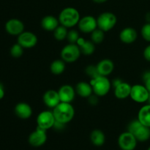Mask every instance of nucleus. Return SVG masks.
Listing matches in <instances>:
<instances>
[{"label": "nucleus", "instance_id": "nucleus-1", "mask_svg": "<svg viewBox=\"0 0 150 150\" xmlns=\"http://www.w3.org/2000/svg\"><path fill=\"white\" fill-rule=\"evenodd\" d=\"M52 111L56 121L65 125L71 122L75 115L74 108L68 103L61 102L53 109Z\"/></svg>", "mask_w": 150, "mask_h": 150}, {"label": "nucleus", "instance_id": "nucleus-3", "mask_svg": "<svg viewBox=\"0 0 150 150\" xmlns=\"http://www.w3.org/2000/svg\"><path fill=\"white\" fill-rule=\"evenodd\" d=\"M127 131L131 133L138 142H145L150 139V127L144 125L138 119L130 122L127 127Z\"/></svg>", "mask_w": 150, "mask_h": 150}, {"label": "nucleus", "instance_id": "nucleus-12", "mask_svg": "<svg viewBox=\"0 0 150 150\" xmlns=\"http://www.w3.org/2000/svg\"><path fill=\"white\" fill-rule=\"evenodd\" d=\"M17 42L23 48H32L38 43V38L33 32H23L18 36Z\"/></svg>", "mask_w": 150, "mask_h": 150}, {"label": "nucleus", "instance_id": "nucleus-6", "mask_svg": "<svg viewBox=\"0 0 150 150\" xmlns=\"http://www.w3.org/2000/svg\"><path fill=\"white\" fill-rule=\"evenodd\" d=\"M81 51L77 44L69 43L62 49L61 59L67 63H73L77 61L80 57Z\"/></svg>", "mask_w": 150, "mask_h": 150}, {"label": "nucleus", "instance_id": "nucleus-29", "mask_svg": "<svg viewBox=\"0 0 150 150\" xmlns=\"http://www.w3.org/2000/svg\"><path fill=\"white\" fill-rule=\"evenodd\" d=\"M79 38H80V36H79V33L77 30L70 29V31H68V33H67V40L69 43L76 44Z\"/></svg>", "mask_w": 150, "mask_h": 150}, {"label": "nucleus", "instance_id": "nucleus-10", "mask_svg": "<svg viewBox=\"0 0 150 150\" xmlns=\"http://www.w3.org/2000/svg\"><path fill=\"white\" fill-rule=\"evenodd\" d=\"M47 130L37 127L36 130L31 133L28 138L29 144L34 147H40L45 144L47 141Z\"/></svg>", "mask_w": 150, "mask_h": 150}, {"label": "nucleus", "instance_id": "nucleus-23", "mask_svg": "<svg viewBox=\"0 0 150 150\" xmlns=\"http://www.w3.org/2000/svg\"><path fill=\"white\" fill-rule=\"evenodd\" d=\"M138 120L146 127H150V105H143L138 113Z\"/></svg>", "mask_w": 150, "mask_h": 150}, {"label": "nucleus", "instance_id": "nucleus-13", "mask_svg": "<svg viewBox=\"0 0 150 150\" xmlns=\"http://www.w3.org/2000/svg\"><path fill=\"white\" fill-rule=\"evenodd\" d=\"M4 28L7 33L12 36H18L24 32V24L21 21L17 18H12L7 21Z\"/></svg>", "mask_w": 150, "mask_h": 150}, {"label": "nucleus", "instance_id": "nucleus-42", "mask_svg": "<svg viewBox=\"0 0 150 150\" xmlns=\"http://www.w3.org/2000/svg\"><path fill=\"white\" fill-rule=\"evenodd\" d=\"M147 150H150V146H149V147H148V149H147Z\"/></svg>", "mask_w": 150, "mask_h": 150}, {"label": "nucleus", "instance_id": "nucleus-21", "mask_svg": "<svg viewBox=\"0 0 150 150\" xmlns=\"http://www.w3.org/2000/svg\"><path fill=\"white\" fill-rule=\"evenodd\" d=\"M76 44L79 45L81 54H83V55H92L95 51V43L92 40H86L83 38L80 37Z\"/></svg>", "mask_w": 150, "mask_h": 150}, {"label": "nucleus", "instance_id": "nucleus-26", "mask_svg": "<svg viewBox=\"0 0 150 150\" xmlns=\"http://www.w3.org/2000/svg\"><path fill=\"white\" fill-rule=\"evenodd\" d=\"M67 33H68L67 28L60 24L54 31V37L57 41H62L64 39H67Z\"/></svg>", "mask_w": 150, "mask_h": 150}, {"label": "nucleus", "instance_id": "nucleus-17", "mask_svg": "<svg viewBox=\"0 0 150 150\" xmlns=\"http://www.w3.org/2000/svg\"><path fill=\"white\" fill-rule=\"evenodd\" d=\"M138 33L134 28L126 27L120 32V39L125 44H131L136 40Z\"/></svg>", "mask_w": 150, "mask_h": 150}, {"label": "nucleus", "instance_id": "nucleus-32", "mask_svg": "<svg viewBox=\"0 0 150 150\" xmlns=\"http://www.w3.org/2000/svg\"><path fill=\"white\" fill-rule=\"evenodd\" d=\"M143 55L145 59L150 62V44L144 48L143 52Z\"/></svg>", "mask_w": 150, "mask_h": 150}, {"label": "nucleus", "instance_id": "nucleus-5", "mask_svg": "<svg viewBox=\"0 0 150 150\" xmlns=\"http://www.w3.org/2000/svg\"><path fill=\"white\" fill-rule=\"evenodd\" d=\"M98 28L106 32L111 30L117 23V18L111 12H104L97 18Z\"/></svg>", "mask_w": 150, "mask_h": 150}, {"label": "nucleus", "instance_id": "nucleus-40", "mask_svg": "<svg viewBox=\"0 0 150 150\" xmlns=\"http://www.w3.org/2000/svg\"><path fill=\"white\" fill-rule=\"evenodd\" d=\"M92 1L95 3H98V4H102V3L106 2L108 0H92Z\"/></svg>", "mask_w": 150, "mask_h": 150}, {"label": "nucleus", "instance_id": "nucleus-34", "mask_svg": "<svg viewBox=\"0 0 150 150\" xmlns=\"http://www.w3.org/2000/svg\"><path fill=\"white\" fill-rule=\"evenodd\" d=\"M64 126H65V124H63V123L59 122L56 121L55 123H54V127H54L55 130H62L64 128Z\"/></svg>", "mask_w": 150, "mask_h": 150}, {"label": "nucleus", "instance_id": "nucleus-22", "mask_svg": "<svg viewBox=\"0 0 150 150\" xmlns=\"http://www.w3.org/2000/svg\"><path fill=\"white\" fill-rule=\"evenodd\" d=\"M76 92L81 98H88L92 95L93 89L90 83L81 81L76 84Z\"/></svg>", "mask_w": 150, "mask_h": 150}, {"label": "nucleus", "instance_id": "nucleus-24", "mask_svg": "<svg viewBox=\"0 0 150 150\" xmlns=\"http://www.w3.org/2000/svg\"><path fill=\"white\" fill-rule=\"evenodd\" d=\"M90 141L95 146H101L105 144V136L102 130L96 129L91 133Z\"/></svg>", "mask_w": 150, "mask_h": 150}, {"label": "nucleus", "instance_id": "nucleus-19", "mask_svg": "<svg viewBox=\"0 0 150 150\" xmlns=\"http://www.w3.org/2000/svg\"><path fill=\"white\" fill-rule=\"evenodd\" d=\"M131 87L128 83L122 81L120 84L114 87V95L117 99L125 100L130 97Z\"/></svg>", "mask_w": 150, "mask_h": 150}, {"label": "nucleus", "instance_id": "nucleus-25", "mask_svg": "<svg viewBox=\"0 0 150 150\" xmlns=\"http://www.w3.org/2000/svg\"><path fill=\"white\" fill-rule=\"evenodd\" d=\"M65 70V62L62 59H57L52 62L50 65V70L56 76H59L64 73Z\"/></svg>", "mask_w": 150, "mask_h": 150}, {"label": "nucleus", "instance_id": "nucleus-38", "mask_svg": "<svg viewBox=\"0 0 150 150\" xmlns=\"http://www.w3.org/2000/svg\"><path fill=\"white\" fill-rule=\"evenodd\" d=\"M144 86H146V88L147 89V90L149 91L150 93V79L146 80V81H144Z\"/></svg>", "mask_w": 150, "mask_h": 150}, {"label": "nucleus", "instance_id": "nucleus-27", "mask_svg": "<svg viewBox=\"0 0 150 150\" xmlns=\"http://www.w3.org/2000/svg\"><path fill=\"white\" fill-rule=\"evenodd\" d=\"M90 38L95 44L101 43L105 40V32L98 28L91 33Z\"/></svg>", "mask_w": 150, "mask_h": 150}, {"label": "nucleus", "instance_id": "nucleus-16", "mask_svg": "<svg viewBox=\"0 0 150 150\" xmlns=\"http://www.w3.org/2000/svg\"><path fill=\"white\" fill-rule=\"evenodd\" d=\"M14 111L16 115L22 120H27L32 115V109L30 105L24 102L18 103L15 106Z\"/></svg>", "mask_w": 150, "mask_h": 150}, {"label": "nucleus", "instance_id": "nucleus-28", "mask_svg": "<svg viewBox=\"0 0 150 150\" xmlns=\"http://www.w3.org/2000/svg\"><path fill=\"white\" fill-rule=\"evenodd\" d=\"M23 54V48L18 43H16L13 45V46L10 48V55L13 58H20Z\"/></svg>", "mask_w": 150, "mask_h": 150}, {"label": "nucleus", "instance_id": "nucleus-4", "mask_svg": "<svg viewBox=\"0 0 150 150\" xmlns=\"http://www.w3.org/2000/svg\"><path fill=\"white\" fill-rule=\"evenodd\" d=\"M90 84L95 95L98 97L105 96L109 92L111 86V83L108 78L103 76L91 79Z\"/></svg>", "mask_w": 150, "mask_h": 150}, {"label": "nucleus", "instance_id": "nucleus-36", "mask_svg": "<svg viewBox=\"0 0 150 150\" xmlns=\"http://www.w3.org/2000/svg\"><path fill=\"white\" fill-rule=\"evenodd\" d=\"M122 81H123L121 80L120 79H114V80H113L111 84H112L113 87L114 88V87H116L117 86H118L119 84H120V83H121Z\"/></svg>", "mask_w": 150, "mask_h": 150}, {"label": "nucleus", "instance_id": "nucleus-37", "mask_svg": "<svg viewBox=\"0 0 150 150\" xmlns=\"http://www.w3.org/2000/svg\"><path fill=\"white\" fill-rule=\"evenodd\" d=\"M4 97V89L3 85L0 83V100L2 99Z\"/></svg>", "mask_w": 150, "mask_h": 150}, {"label": "nucleus", "instance_id": "nucleus-15", "mask_svg": "<svg viewBox=\"0 0 150 150\" xmlns=\"http://www.w3.org/2000/svg\"><path fill=\"white\" fill-rule=\"evenodd\" d=\"M42 100H43L44 104L48 108H53V109L61 103L58 92L53 90V89L46 91L44 93L43 97H42Z\"/></svg>", "mask_w": 150, "mask_h": 150}, {"label": "nucleus", "instance_id": "nucleus-39", "mask_svg": "<svg viewBox=\"0 0 150 150\" xmlns=\"http://www.w3.org/2000/svg\"><path fill=\"white\" fill-rule=\"evenodd\" d=\"M145 18H146V23H150V12L146 13V16H145Z\"/></svg>", "mask_w": 150, "mask_h": 150}, {"label": "nucleus", "instance_id": "nucleus-41", "mask_svg": "<svg viewBox=\"0 0 150 150\" xmlns=\"http://www.w3.org/2000/svg\"><path fill=\"white\" fill-rule=\"evenodd\" d=\"M148 104H149L150 105V93H149V99H148V101H147Z\"/></svg>", "mask_w": 150, "mask_h": 150}, {"label": "nucleus", "instance_id": "nucleus-18", "mask_svg": "<svg viewBox=\"0 0 150 150\" xmlns=\"http://www.w3.org/2000/svg\"><path fill=\"white\" fill-rule=\"evenodd\" d=\"M98 71L100 76H108L114 71V62L111 59H105L97 64L96 65Z\"/></svg>", "mask_w": 150, "mask_h": 150}, {"label": "nucleus", "instance_id": "nucleus-14", "mask_svg": "<svg viewBox=\"0 0 150 150\" xmlns=\"http://www.w3.org/2000/svg\"><path fill=\"white\" fill-rule=\"evenodd\" d=\"M58 93L61 102L71 103L75 98L76 89L71 85L64 84L59 88Z\"/></svg>", "mask_w": 150, "mask_h": 150}, {"label": "nucleus", "instance_id": "nucleus-7", "mask_svg": "<svg viewBox=\"0 0 150 150\" xmlns=\"http://www.w3.org/2000/svg\"><path fill=\"white\" fill-rule=\"evenodd\" d=\"M149 92L144 85L135 84L132 86L130 92V98L138 103H144L148 101Z\"/></svg>", "mask_w": 150, "mask_h": 150}, {"label": "nucleus", "instance_id": "nucleus-20", "mask_svg": "<svg viewBox=\"0 0 150 150\" xmlns=\"http://www.w3.org/2000/svg\"><path fill=\"white\" fill-rule=\"evenodd\" d=\"M59 24V19L54 16H46L42 18L41 21L42 28L48 32H54Z\"/></svg>", "mask_w": 150, "mask_h": 150}, {"label": "nucleus", "instance_id": "nucleus-31", "mask_svg": "<svg viewBox=\"0 0 150 150\" xmlns=\"http://www.w3.org/2000/svg\"><path fill=\"white\" fill-rule=\"evenodd\" d=\"M141 34L145 41L150 42V23H146L142 26Z\"/></svg>", "mask_w": 150, "mask_h": 150}, {"label": "nucleus", "instance_id": "nucleus-9", "mask_svg": "<svg viewBox=\"0 0 150 150\" xmlns=\"http://www.w3.org/2000/svg\"><path fill=\"white\" fill-rule=\"evenodd\" d=\"M56 120L54 113L51 111H44L40 113L37 117L38 127L48 130V129L54 127Z\"/></svg>", "mask_w": 150, "mask_h": 150}, {"label": "nucleus", "instance_id": "nucleus-35", "mask_svg": "<svg viewBox=\"0 0 150 150\" xmlns=\"http://www.w3.org/2000/svg\"><path fill=\"white\" fill-rule=\"evenodd\" d=\"M149 79H150V70H146L142 75V79H143L144 82Z\"/></svg>", "mask_w": 150, "mask_h": 150}, {"label": "nucleus", "instance_id": "nucleus-11", "mask_svg": "<svg viewBox=\"0 0 150 150\" xmlns=\"http://www.w3.org/2000/svg\"><path fill=\"white\" fill-rule=\"evenodd\" d=\"M79 30L83 33L91 34L98 29L97 19L92 16H85L82 17L78 23Z\"/></svg>", "mask_w": 150, "mask_h": 150}, {"label": "nucleus", "instance_id": "nucleus-8", "mask_svg": "<svg viewBox=\"0 0 150 150\" xmlns=\"http://www.w3.org/2000/svg\"><path fill=\"white\" fill-rule=\"evenodd\" d=\"M137 142L136 137L129 131L121 133L118 138V144L122 150H134Z\"/></svg>", "mask_w": 150, "mask_h": 150}, {"label": "nucleus", "instance_id": "nucleus-2", "mask_svg": "<svg viewBox=\"0 0 150 150\" xmlns=\"http://www.w3.org/2000/svg\"><path fill=\"white\" fill-rule=\"evenodd\" d=\"M58 19L61 25L67 28H73L78 25L81 18L77 9L68 7L64 8L60 12Z\"/></svg>", "mask_w": 150, "mask_h": 150}, {"label": "nucleus", "instance_id": "nucleus-33", "mask_svg": "<svg viewBox=\"0 0 150 150\" xmlns=\"http://www.w3.org/2000/svg\"><path fill=\"white\" fill-rule=\"evenodd\" d=\"M88 98H89V103L91 105H97V103H98V96H97L96 95H92Z\"/></svg>", "mask_w": 150, "mask_h": 150}, {"label": "nucleus", "instance_id": "nucleus-30", "mask_svg": "<svg viewBox=\"0 0 150 150\" xmlns=\"http://www.w3.org/2000/svg\"><path fill=\"white\" fill-rule=\"evenodd\" d=\"M86 74L88 75V76L91 78V79H95V78L98 77L100 75L99 74L98 71V69H97L96 65H89L86 67V70H85Z\"/></svg>", "mask_w": 150, "mask_h": 150}]
</instances>
